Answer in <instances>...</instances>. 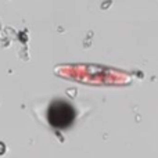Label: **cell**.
<instances>
[{
  "label": "cell",
  "instance_id": "cell-1",
  "mask_svg": "<svg viewBox=\"0 0 158 158\" xmlns=\"http://www.w3.org/2000/svg\"><path fill=\"white\" fill-rule=\"evenodd\" d=\"M75 115L77 112L71 104L64 100H57L50 104L49 111H47V119L53 128L64 129L68 128L74 122Z\"/></svg>",
  "mask_w": 158,
  "mask_h": 158
}]
</instances>
